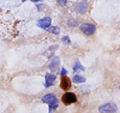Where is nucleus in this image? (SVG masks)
<instances>
[{
    "mask_svg": "<svg viewBox=\"0 0 120 113\" xmlns=\"http://www.w3.org/2000/svg\"><path fill=\"white\" fill-rule=\"evenodd\" d=\"M72 81L74 83H84V82H86V78L79 75H75L72 77Z\"/></svg>",
    "mask_w": 120,
    "mask_h": 113,
    "instance_id": "nucleus-11",
    "label": "nucleus"
},
{
    "mask_svg": "<svg viewBox=\"0 0 120 113\" xmlns=\"http://www.w3.org/2000/svg\"><path fill=\"white\" fill-rule=\"evenodd\" d=\"M68 24H69V26H75V25H76V22H71V21H69Z\"/></svg>",
    "mask_w": 120,
    "mask_h": 113,
    "instance_id": "nucleus-17",
    "label": "nucleus"
},
{
    "mask_svg": "<svg viewBox=\"0 0 120 113\" xmlns=\"http://www.w3.org/2000/svg\"><path fill=\"white\" fill-rule=\"evenodd\" d=\"M16 19L8 10H0V40H8L15 35Z\"/></svg>",
    "mask_w": 120,
    "mask_h": 113,
    "instance_id": "nucleus-1",
    "label": "nucleus"
},
{
    "mask_svg": "<svg viewBox=\"0 0 120 113\" xmlns=\"http://www.w3.org/2000/svg\"><path fill=\"white\" fill-rule=\"evenodd\" d=\"M55 79H56V77H55V75L53 74H46L45 76V87H50L53 85V83L55 81Z\"/></svg>",
    "mask_w": 120,
    "mask_h": 113,
    "instance_id": "nucleus-9",
    "label": "nucleus"
},
{
    "mask_svg": "<svg viewBox=\"0 0 120 113\" xmlns=\"http://www.w3.org/2000/svg\"><path fill=\"white\" fill-rule=\"evenodd\" d=\"M60 62H61L60 61V57H57V56L53 57L52 61L50 62V64H49V70L51 71V72H56L60 68Z\"/></svg>",
    "mask_w": 120,
    "mask_h": 113,
    "instance_id": "nucleus-7",
    "label": "nucleus"
},
{
    "mask_svg": "<svg viewBox=\"0 0 120 113\" xmlns=\"http://www.w3.org/2000/svg\"><path fill=\"white\" fill-rule=\"evenodd\" d=\"M88 6H89L88 2H79L75 5V10L79 14H85L88 10Z\"/></svg>",
    "mask_w": 120,
    "mask_h": 113,
    "instance_id": "nucleus-8",
    "label": "nucleus"
},
{
    "mask_svg": "<svg viewBox=\"0 0 120 113\" xmlns=\"http://www.w3.org/2000/svg\"><path fill=\"white\" fill-rule=\"evenodd\" d=\"M78 71H85V68L80 64L79 61H76L73 65V72H78Z\"/></svg>",
    "mask_w": 120,
    "mask_h": 113,
    "instance_id": "nucleus-12",
    "label": "nucleus"
},
{
    "mask_svg": "<svg viewBox=\"0 0 120 113\" xmlns=\"http://www.w3.org/2000/svg\"><path fill=\"white\" fill-rule=\"evenodd\" d=\"M60 86H61V88L63 89V90H68L71 86V80L69 79L67 76H64L61 79V84H60Z\"/></svg>",
    "mask_w": 120,
    "mask_h": 113,
    "instance_id": "nucleus-6",
    "label": "nucleus"
},
{
    "mask_svg": "<svg viewBox=\"0 0 120 113\" xmlns=\"http://www.w3.org/2000/svg\"><path fill=\"white\" fill-rule=\"evenodd\" d=\"M80 30L84 32L86 35H92V34L95 33L96 31V27L93 24H90V23H85V24L80 25Z\"/></svg>",
    "mask_w": 120,
    "mask_h": 113,
    "instance_id": "nucleus-3",
    "label": "nucleus"
},
{
    "mask_svg": "<svg viewBox=\"0 0 120 113\" xmlns=\"http://www.w3.org/2000/svg\"><path fill=\"white\" fill-rule=\"evenodd\" d=\"M48 106H49V112L52 113V112H53V110H55L57 107H59V101H55V102L49 104Z\"/></svg>",
    "mask_w": 120,
    "mask_h": 113,
    "instance_id": "nucleus-13",
    "label": "nucleus"
},
{
    "mask_svg": "<svg viewBox=\"0 0 120 113\" xmlns=\"http://www.w3.org/2000/svg\"><path fill=\"white\" fill-rule=\"evenodd\" d=\"M31 1H33V2H34V3H36V2H39V1H40V0H31Z\"/></svg>",
    "mask_w": 120,
    "mask_h": 113,
    "instance_id": "nucleus-19",
    "label": "nucleus"
},
{
    "mask_svg": "<svg viewBox=\"0 0 120 113\" xmlns=\"http://www.w3.org/2000/svg\"><path fill=\"white\" fill-rule=\"evenodd\" d=\"M67 75V71H66V68H62V71H61V76L62 77H64V76H66Z\"/></svg>",
    "mask_w": 120,
    "mask_h": 113,
    "instance_id": "nucleus-16",
    "label": "nucleus"
},
{
    "mask_svg": "<svg viewBox=\"0 0 120 113\" xmlns=\"http://www.w3.org/2000/svg\"><path fill=\"white\" fill-rule=\"evenodd\" d=\"M59 1V3H61V4H66L67 3V0H57Z\"/></svg>",
    "mask_w": 120,
    "mask_h": 113,
    "instance_id": "nucleus-18",
    "label": "nucleus"
},
{
    "mask_svg": "<svg viewBox=\"0 0 120 113\" xmlns=\"http://www.w3.org/2000/svg\"><path fill=\"white\" fill-rule=\"evenodd\" d=\"M37 25H38L40 28H42V29H48L50 26H51V19H50L49 17L43 18V19L38 21Z\"/></svg>",
    "mask_w": 120,
    "mask_h": 113,
    "instance_id": "nucleus-5",
    "label": "nucleus"
},
{
    "mask_svg": "<svg viewBox=\"0 0 120 113\" xmlns=\"http://www.w3.org/2000/svg\"><path fill=\"white\" fill-rule=\"evenodd\" d=\"M62 41L65 44H70V40H69V36H63V38H62Z\"/></svg>",
    "mask_w": 120,
    "mask_h": 113,
    "instance_id": "nucleus-15",
    "label": "nucleus"
},
{
    "mask_svg": "<svg viewBox=\"0 0 120 113\" xmlns=\"http://www.w3.org/2000/svg\"><path fill=\"white\" fill-rule=\"evenodd\" d=\"M49 31L51 32V33H53V34H59L60 33V28L57 26H53V27H49Z\"/></svg>",
    "mask_w": 120,
    "mask_h": 113,
    "instance_id": "nucleus-14",
    "label": "nucleus"
},
{
    "mask_svg": "<svg viewBox=\"0 0 120 113\" xmlns=\"http://www.w3.org/2000/svg\"><path fill=\"white\" fill-rule=\"evenodd\" d=\"M76 101H77L76 96L72 92H66L62 96V102L65 104V105H71V104L75 103Z\"/></svg>",
    "mask_w": 120,
    "mask_h": 113,
    "instance_id": "nucleus-4",
    "label": "nucleus"
},
{
    "mask_svg": "<svg viewBox=\"0 0 120 113\" xmlns=\"http://www.w3.org/2000/svg\"><path fill=\"white\" fill-rule=\"evenodd\" d=\"M55 101H57V99H56V96L52 93H48V94H46L45 96L42 98V102L45 103V104H48V105L55 102Z\"/></svg>",
    "mask_w": 120,
    "mask_h": 113,
    "instance_id": "nucleus-10",
    "label": "nucleus"
},
{
    "mask_svg": "<svg viewBox=\"0 0 120 113\" xmlns=\"http://www.w3.org/2000/svg\"><path fill=\"white\" fill-rule=\"evenodd\" d=\"M22 1H26V0H22Z\"/></svg>",
    "mask_w": 120,
    "mask_h": 113,
    "instance_id": "nucleus-20",
    "label": "nucleus"
},
{
    "mask_svg": "<svg viewBox=\"0 0 120 113\" xmlns=\"http://www.w3.org/2000/svg\"><path fill=\"white\" fill-rule=\"evenodd\" d=\"M119 88H120V87H119Z\"/></svg>",
    "mask_w": 120,
    "mask_h": 113,
    "instance_id": "nucleus-21",
    "label": "nucleus"
},
{
    "mask_svg": "<svg viewBox=\"0 0 120 113\" xmlns=\"http://www.w3.org/2000/svg\"><path fill=\"white\" fill-rule=\"evenodd\" d=\"M99 111L101 113H117L118 107L114 103H107L99 107Z\"/></svg>",
    "mask_w": 120,
    "mask_h": 113,
    "instance_id": "nucleus-2",
    "label": "nucleus"
}]
</instances>
